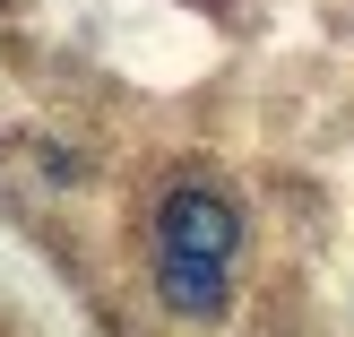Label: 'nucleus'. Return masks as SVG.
I'll return each instance as SVG.
<instances>
[{
    "mask_svg": "<svg viewBox=\"0 0 354 337\" xmlns=\"http://www.w3.org/2000/svg\"><path fill=\"white\" fill-rule=\"evenodd\" d=\"M165 251H190V259H216V268H234L242 251V199L216 182H190L165 199Z\"/></svg>",
    "mask_w": 354,
    "mask_h": 337,
    "instance_id": "nucleus-1",
    "label": "nucleus"
},
{
    "mask_svg": "<svg viewBox=\"0 0 354 337\" xmlns=\"http://www.w3.org/2000/svg\"><path fill=\"white\" fill-rule=\"evenodd\" d=\"M156 303L182 311V320H225V311H234V268L190 259V251H165L156 259Z\"/></svg>",
    "mask_w": 354,
    "mask_h": 337,
    "instance_id": "nucleus-2",
    "label": "nucleus"
}]
</instances>
